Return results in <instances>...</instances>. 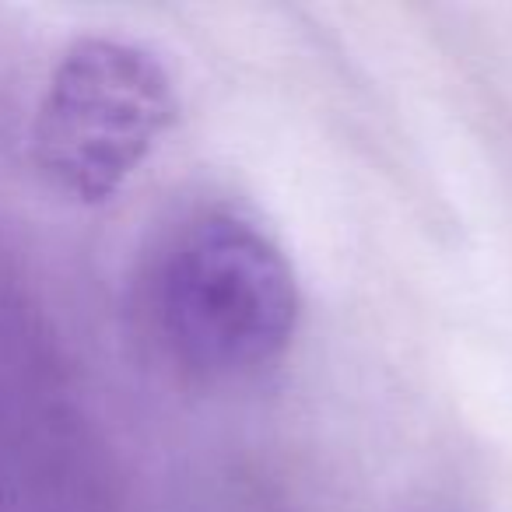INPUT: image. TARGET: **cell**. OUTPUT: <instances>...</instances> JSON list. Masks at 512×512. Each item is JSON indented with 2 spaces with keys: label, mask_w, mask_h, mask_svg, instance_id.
Here are the masks:
<instances>
[{
  "label": "cell",
  "mask_w": 512,
  "mask_h": 512,
  "mask_svg": "<svg viewBox=\"0 0 512 512\" xmlns=\"http://www.w3.org/2000/svg\"><path fill=\"white\" fill-rule=\"evenodd\" d=\"M155 316L172 355L211 379L278 362L299 323V285L278 246L228 214L190 221L155 274Z\"/></svg>",
  "instance_id": "cell-1"
},
{
  "label": "cell",
  "mask_w": 512,
  "mask_h": 512,
  "mask_svg": "<svg viewBox=\"0 0 512 512\" xmlns=\"http://www.w3.org/2000/svg\"><path fill=\"white\" fill-rule=\"evenodd\" d=\"M172 120L176 92L155 53L88 39L64 57L39 109V158L67 193L102 200Z\"/></svg>",
  "instance_id": "cell-2"
}]
</instances>
